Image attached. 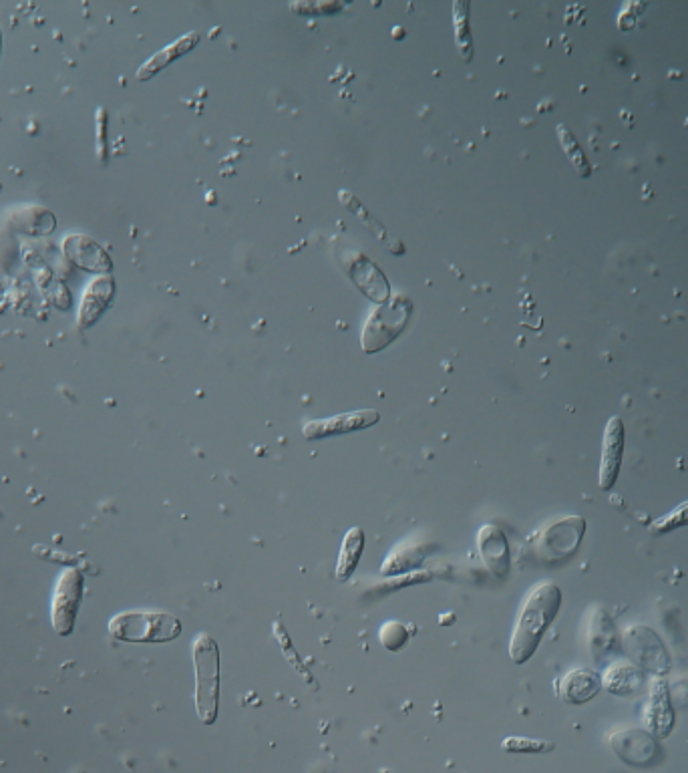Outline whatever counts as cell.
<instances>
[{
	"label": "cell",
	"instance_id": "cell-1",
	"mask_svg": "<svg viewBox=\"0 0 688 773\" xmlns=\"http://www.w3.org/2000/svg\"><path fill=\"white\" fill-rule=\"evenodd\" d=\"M562 608V590L552 582L536 586L526 598L509 641V657L515 665L528 663Z\"/></svg>",
	"mask_w": 688,
	"mask_h": 773
},
{
	"label": "cell",
	"instance_id": "cell-2",
	"mask_svg": "<svg viewBox=\"0 0 688 773\" xmlns=\"http://www.w3.org/2000/svg\"><path fill=\"white\" fill-rule=\"evenodd\" d=\"M180 618L167 612H123L109 623V633L123 643L159 645L182 635Z\"/></svg>",
	"mask_w": 688,
	"mask_h": 773
},
{
	"label": "cell",
	"instance_id": "cell-3",
	"mask_svg": "<svg viewBox=\"0 0 688 773\" xmlns=\"http://www.w3.org/2000/svg\"><path fill=\"white\" fill-rule=\"evenodd\" d=\"M194 667L198 717L206 725H212L220 705V649L208 633L198 635L194 641Z\"/></svg>",
	"mask_w": 688,
	"mask_h": 773
},
{
	"label": "cell",
	"instance_id": "cell-4",
	"mask_svg": "<svg viewBox=\"0 0 688 773\" xmlns=\"http://www.w3.org/2000/svg\"><path fill=\"white\" fill-rule=\"evenodd\" d=\"M586 534V520L582 516H566L552 522L526 544L532 560L552 566L568 560L580 548V542Z\"/></svg>",
	"mask_w": 688,
	"mask_h": 773
},
{
	"label": "cell",
	"instance_id": "cell-5",
	"mask_svg": "<svg viewBox=\"0 0 688 773\" xmlns=\"http://www.w3.org/2000/svg\"><path fill=\"white\" fill-rule=\"evenodd\" d=\"M624 651L640 669L654 675H664L670 671L668 653L662 641L648 627H632L624 635Z\"/></svg>",
	"mask_w": 688,
	"mask_h": 773
},
{
	"label": "cell",
	"instance_id": "cell-6",
	"mask_svg": "<svg viewBox=\"0 0 688 773\" xmlns=\"http://www.w3.org/2000/svg\"><path fill=\"white\" fill-rule=\"evenodd\" d=\"M626 447V431L620 417H612L604 431L602 443V461H600V488L604 492L612 490L622 468Z\"/></svg>",
	"mask_w": 688,
	"mask_h": 773
},
{
	"label": "cell",
	"instance_id": "cell-7",
	"mask_svg": "<svg viewBox=\"0 0 688 773\" xmlns=\"http://www.w3.org/2000/svg\"><path fill=\"white\" fill-rule=\"evenodd\" d=\"M379 419H381V415L377 411L361 409V411L342 413V415H334V417L320 419V421H308L302 427V433L306 439H320V437H328V435H336V433H351V431L367 429V427L379 423Z\"/></svg>",
	"mask_w": 688,
	"mask_h": 773
},
{
	"label": "cell",
	"instance_id": "cell-8",
	"mask_svg": "<svg viewBox=\"0 0 688 773\" xmlns=\"http://www.w3.org/2000/svg\"><path fill=\"white\" fill-rule=\"evenodd\" d=\"M477 550H479V556H481L485 568L497 580H505L509 576V568H511L509 544H507L505 534L497 526L487 524V526H483L479 530V534H477Z\"/></svg>",
	"mask_w": 688,
	"mask_h": 773
},
{
	"label": "cell",
	"instance_id": "cell-9",
	"mask_svg": "<svg viewBox=\"0 0 688 773\" xmlns=\"http://www.w3.org/2000/svg\"><path fill=\"white\" fill-rule=\"evenodd\" d=\"M63 252L73 264L89 272H109L113 266L109 254L85 234H69L63 242Z\"/></svg>",
	"mask_w": 688,
	"mask_h": 773
},
{
	"label": "cell",
	"instance_id": "cell-10",
	"mask_svg": "<svg viewBox=\"0 0 688 773\" xmlns=\"http://www.w3.org/2000/svg\"><path fill=\"white\" fill-rule=\"evenodd\" d=\"M113 292H115L113 276H97L95 280L89 282V286L83 292L81 308L77 315V325L81 329H89L99 321V317L103 315V311L113 298Z\"/></svg>",
	"mask_w": 688,
	"mask_h": 773
},
{
	"label": "cell",
	"instance_id": "cell-11",
	"mask_svg": "<svg viewBox=\"0 0 688 773\" xmlns=\"http://www.w3.org/2000/svg\"><path fill=\"white\" fill-rule=\"evenodd\" d=\"M646 725L648 729L658 737L664 739L670 735L674 727V711L670 707V695L668 685L664 679H656L650 689V699L646 705Z\"/></svg>",
	"mask_w": 688,
	"mask_h": 773
},
{
	"label": "cell",
	"instance_id": "cell-12",
	"mask_svg": "<svg viewBox=\"0 0 688 773\" xmlns=\"http://www.w3.org/2000/svg\"><path fill=\"white\" fill-rule=\"evenodd\" d=\"M405 308H409L407 302H401V304H393L389 308H383V311H377L373 315V319L367 323V329H365V337H363V347L365 351L373 353V351H379L383 349L393 337H397V333L405 327V325H391L393 317L399 315L401 311H405ZM407 317H401V319H395V321H403Z\"/></svg>",
	"mask_w": 688,
	"mask_h": 773
},
{
	"label": "cell",
	"instance_id": "cell-13",
	"mask_svg": "<svg viewBox=\"0 0 688 773\" xmlns=\"http://www.w3.org/2000/svg\"><path fill=\"white\" fill-rule=\"evenodd\" d=\"M602 689V679L596 671L576 669L558 681L560 697L570 705H582L594 699Z\"/></svg>",
	"mask_w": 688,
	"mask_h": 773
},
{
	"label": "cell",
	"instance_id": "cell-14",
	"mask_svg": "<svg viewBox=\"0 0 688 773\" xmlns=\"http://www.w3.org/2000/svg\"><path fill=\"white\" fill-rule=\"evenodd\" d=\"M612 745L616 749V753L628 761V763H644L648 761L650 757H654V741L648 733H642L638 729H630V731H622V733H616L612 737Z\"/></svg>",
	"mask_w": 688,
	"mask_h": 773
},
{
	"label": "cell",
	"instance_id": "cell-15",
	"mask_svg": "<svg viewBox=\"0 0 688 773\" xmlns=\"http://www.w3.org/2000/svg\"><path fill=\"white\" fill-rule=\"evenodd\" d=\"M365 550V532L361 528H351L342 540L338 562H336V578L340 582H347L353 578L361 556Z\"/></svg>",
	"mask_w": 688,
	"mask_h": 773
},
{
	"label": "cell",
	"instance_id": "cell-16",
	"mask_svg": "<svg viewBox=\"0 0 688 773\" xmlns=\"http://www.w3.org/2000/svg\"><path fill=\"white\" fill-rule=\"evenodd\" d=\"M198 41H200V35H198V33H188L186 37L178 39L176 43H171L169 47L161 49L159 53H155L151 59H147V61L139 67L137 79H139V81H147V79L153 77L157 71H161L165 65H169L171 61L178 59L180 55L188 53L190 49H194V47L198 45Z\"/></svg>",
	"mask_w": 688,
	"mask_h": 773
},
{
	"label": "cell",
	"instance_id": "cell-17",
	"mask_svg": "<svg viewBox=\"0 0 688 773\" xmlns=\"http://www.w3.org/2000/svg\"><path fill=\"white\" fill-rule=\"evenodd\" d=\"M15 226L27 234H51L57 226L55 216L45 208H25L13 218Z\"/></svg>",
	"mask_w": 688,
	"mask_h": 773
},
{
	"label": "cell",
	"instance_id": "cell-18",
	"mask_svg": "<svg viewBox=\"0 0 688 773\" xmlns=\"http://www.w3.org/2000/svg\"><path fill=\"white\" fill-rule=\"evenodd\" d=\"M640 673L628 665H614L606 673V685L614 695H632L640 687Z\"/></svg>",
	"mask_w": 688,
	"mask_h": 773
},
{
	"label": "cell",
	"instance_id": "cell-19",
	"mask_svg": "<svg viewBox=\"0 0 688 773\" xmlns=\"http://www.w3.org/2000/svg\"><path fill=\"white\" fill-rule=\"evenodd\" d=\"M409 637V627L397 621L385 623L379 633V641L387 651H401L409 643Z\"/></svg>",
	"mask_w": 688,
	"mask_h": 773
},
{
	"label": "cell",
	"instance_id": "cell-20",
	"mask_svg": "<svg viewBox=\"0 0 688 773\" xmlns=\"http://www.w3.org/2000/svg\"><path fill=\"white\" fill-rule=\"evenodd\" d=\"M686 526H688V502L676 506L672 512H668L660 520L652 522L650 524V532L652 534H668L672 530L686 528Z\"/></svg>",
	"mask_w": 688,
	"mask_h": 773
},
{
	"label": "cell",
	"instance_id": "cell-21",
	"mask_svg": "<svg viewBox=\"0 0 688 773\" xmlns=\"http://www.w3.org/2000/svg\"><path fill=\"white\" fill-rule=\"evenodd\" d=\"M503 751L509 753H546L554 749V743L540 741V739H526V737H507L501 743Z\"/></svg>",
	"mask_w": 688,
	"mask_h": 773
},
{
	"label": "cell",
	"instance_id": "cell-22",
	"mask_svg": "<svg viewBox=\"0 0 688 773\" xmlns=\"http://www.w3.org/2000/svg\"><path fill=\"white\" fill-rule=\"evenodd\" d=\"M105 127H107V113L105 109L97 111V151H99V160H107V143H105Z\"/></svg>",
	"mask_w": 688,
	"mask_h": 773
},
{
	"label": "cell",
	"instance_id": "cell-23",
	"mask_svg": "<svg viewBox=\"0 0 688 773\" xmlns=\"http://www.w3.org/2000/svg\"><path fill=\"white\" fill-rule=\"evenodd\" d=\"M0 47H3V35H0Z\"/></svg>",
	"mask_w": 688,
	"mask_h": 773
}]
</instances>
